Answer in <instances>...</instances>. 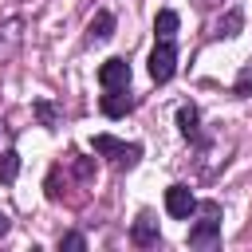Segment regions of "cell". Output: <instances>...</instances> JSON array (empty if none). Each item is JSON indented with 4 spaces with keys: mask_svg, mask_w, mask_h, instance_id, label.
<instances>
[{
    "mask_svg": "<svg viewBox=\"0 0 252 252\" xmlns=\"http://www.w3.org/2000/svg\"><path fill=\"white\" fill-rule=\"evenodd\" d=\"M193 213H197L201 220L189 228V244H193V248H217V244H220V205H217V201H201Z\"/></svg>",
    "mask_w": 252,
    "mask_h": 252,
    "instance_id": "obj_1",
    "label": "cell"
},
{
    "mask_svg": "<svg viewBox=\"0 0 252 252\" xmlns=\"http://www.w3.org/2000/svg\"><path fill=\"white\" fill-rule=\"evenodd\" d=\"M240 28H244V16H240V12H228V16L213 28V35H236Z\"/></svg>",
    "mask_w": 252,
    "mask_h": 252,
    "instance_id": "obj_13",
    "label": "cell"
},
{
    "mask_svg": "<svg viewBox=\"0 0 252 252\" xmlns=\"http://www.w3.org/2000/svg\"><path fill=\"white\" fill-rule=\"evenodd\" d=\"M98 106H102V114H106V118H122L134 102H130V94H126V91H106V94L98 98Z\"/></svg>",
    "mask_w": 252,
    "mask_h": 252,
    "instance_id": "obj_8",
    "label": "cell"
},
{
    "mask_svg": "<svg viewBox=\"0 0 252 252\" xmlns=\"http://www.w3.org/2000/svg\"><path fill=\"white\" fill-rule=\"evenodd\" d=\"M8 228H12V220H8V213H4V209H0V236H4V232H8Z\"/></svg>",
    "mask_w": 252,
    "mask_h": 252,
    "instance_id": "obj_16",
    "label": "cell"
},
{
    "mask_svg": "<svg viewBox=\"0 0 252 252\" xmlns=\"http://www.w3.org/2000/svg\"><path fill=\"white\" fill-rule=\"evenodd\" d=\"M91 150L102 154V158H110L114 165H134V161L142 158V146L118 142V138H110V134H94V138H91Z\"/></svg>",
    "mask_w": 252,
    "mask_h": 252,
    "instance_id": "obj_2",
    "label": "cell"
},
{
    "mask_svg": "<svg viewBox=\"0 0 252 252\" xmlns=\"http://www.w3.org/2000/svg\"><path fill=\"white\" fill-rule=\"evenodd\" d=\"M177 130H181L185 138H193V142L201 138V114H197L193 102H181V106H177Z\"/></svg>",
    "mask_w": 252,
    "mask_h": 252,
    "instance_id": "obj_7",
    "label": "cell"
},
{
    "mask_svg": "<svg viewBox=\"0 0 252 252\" xmlns=\"http://www.w3.org/2000/svg\"><path fill=\"white\" fill-rule=\"evenodd\" d=\"M16 177H20V154H16V150H4V154H0V181L12 185Z\"/></svg>",
    "mask_w": 252,
    "mask_h": 252,
    "instance_id": "obj_11",
    "label": "cell"
},
{
    "mask_svg": "<svg viewBox=\"0 0 252 252\" xmlns=\"http://www.w3.org/2000/svg\"><path fill=\"white\" fill-rule=\"evenodd\" d=\"M35 110H39V118H43V122H47V126H51V122H55V110H51V106H47V102H39V106H35Z\"/></svg>",
    "mask_w": 252,
    "mask_h": 252,
    "instance_id": "obj_15",
    "label": "cell"
},
{
    "mask_svg": "<svg viewBox=\"0 0 252 252\" xmlns=\"http://www.w3.org/2000/svg\"><path fill=\"white\" fill-rule=\"evenodd\" d=\"M130 240L138 244V248H150V244H158V220H150L146 213L134 220V232H130Z\"/></svg>",
    "mask_w": 252,
    "mask_h": 252,
    "instance_id": "obj_9",
    "label": "cell"
},
{
    "mask_svg": "<svg viewBox=\"0 0 252 252\" xmlns=\"http://www.w3.org/2000/svg\"><path fill=\"white\" fill-rule=\"evenodd\" d=\"M59 248H71V252H83V248H87V240H83L79 232H67V236L59 240Z\"/></svg>",
    "mask_w": 252,
    "mask_h": 252,
    "instance_id": "obj_14",
    "label": "cell"
},
{
    "mask_svg": "<svg viewBox=\"0 0 252 252\" xmlns=\"http://www.w3.org/2000/svg\"><path fill=\"white\" fill-rule=\"evenodd\" d=\"M98 83H102V91H126L130 87V63L126 59H106L98 67Z\"/></svg>",
    "mask_w": 252,
    "mask_h": 252,
    "instance_id": "obj_5",
    "label": "cell"
},
{
    "mask_svg": "<svg viewBox=\"0 0 252 252\" xmlns=\"http://www.w3.org/2000/svg\"><path fill=\"white\" fill-rule=\"evenodd\" d=\"M193 209H197V197L189 193V185H169L165 189V213L173 220H189Z\"/></svg>",
    "mask_w": 252,
    "mask_h": 252,
    "instance_id": "obj_4",
    "label": "cell"
},
{
    "mask_svg": "<svg viewBox=\"0 0 252 252\" xmlns=\"http://www.w3.org/2000/svg\"><path fill=\"white\" fill-rule=\"evenodd\" d=\"M173 71H177V47H173V39H158L154 51H150V79L169 83Z\"/></svg>",
    "mask_w": 252,
    "mask_h": 252,
    "instance_id": "obj_3",
    "label": "cell"
},
{
    "mask_svg": "<svg viewBox=\"0 0 252 252\" xmlns=\"http://www.w3.org/2000/svg\"><path fill=\"white\" fill-rule=\"evenodd\" d=\"M232 94H236V98H248V94H252V59L240 67V75H236V83H232Z\"/></svg>",
    "mask_w": 252,
    "mask_h": 252,
    "instance_id": "obj_12",
    "label": "cell"
},
{
    "mask_svg": "<svg viewBox=\"0 0 252 252\" xmlns=\"http://www.w3.org/2000/svg\"><path fill=\"white\" fill-rule=\"evenodd\" d=\"M177 24H181L177 12H173V8H161L158 20H154V35H158V39H173V35H177Z\"/></svg>",
    "mask_w": 252,
    "mask_h": 252,
    "instance_id": "obj_10",
    "label": "cell"
},
{
    "mask_svg": "<svg viewBox=\"0 0 252 252\" xmlns=\"http://www.w3.org/2000/svg\"><path fill=\"white\" fill-rule=\"evenodd\" d=\"M110 35H114V16L110 12H94L91 24H87V39L91 43H106Z\"/></svg>",
    "mask_w": 252,
    "mask_h": 252,
    "instance_id": "obj_6",
    "label": "cell"
}]
</instances>
